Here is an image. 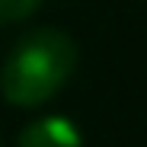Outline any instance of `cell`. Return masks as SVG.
Here are the masks:
<instances>
[{"mask_svg": "<svg viewBox=\"0 0 147 147\" xmlns=\"http://www.w3.org/2000/svg\"><path fill=\"white\" fill-rule=\"evenodd\" d=\"M42 0H0V22H19L38 10Z\"/></svg>", "mask_w": 147, "mask_h": 147, "instance_id": "obj_3", "label": "cell"}, {"mask_svg": "<svg viewBox=\"0 0 147 147\" xmlns=\"http://www.w3.org/2000/svg\"><path fill=\"white\" fill-rule=\"evenodd\" d=\"M19 147H83V138L74 121L61 115H45L22 128Z\"/></svg>", "mask_w": 147, "mask_h": 147, "instance_id": "obj_2", "label": "cell"}, {"mask_svg": "<svg viewBox=\"0 0 147 147\" xmlns=\"http://www.w3.org/2000/svg\"><path fill=\"white\" fill-rule=\"evenodd\" d=\"M77 45L58 29H35L19 38L0 70V93L13 106H42L67 83Z\"/></svg>", "mask_w": 147, "mask_h": 147, "instance_id": "obj_1", "label": "cell"}]
</instances>
